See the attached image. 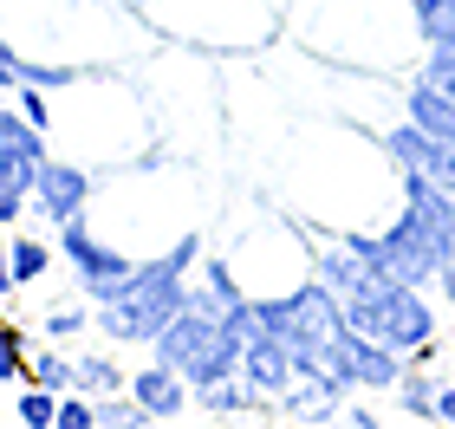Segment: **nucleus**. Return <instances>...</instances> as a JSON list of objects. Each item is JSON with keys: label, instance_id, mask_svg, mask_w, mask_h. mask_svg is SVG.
<instances>
[{"label": "nucleus", "instance_id": "a211bd4d", "mask_svg": "<svg viewBox=\"0 0 455 429\" xmlns=\"http://www.w3.org/2000/svg\"><path fill=\"white\" fill-rule=\"evenodd\" d=\"M46 143H0V182H7L13 195H27L33 202V189H39V170H46Z\"/></svg>", "mask_w": 455, "mask_h": 429}, {"label": "nucleus", "instance_id": "9d476101", "mask_svg": "<svg viewBox=\"0 0 455 429\" xmlns=\"http://www.w3.org/2000/svg\"><path fill=\"white\" fill-rule=\"evenodd\" d=\"M59 254L72 260V280H78V293H85L92 306H105L111 293H124V286H131V274H137V254L111 248V241L98 234L85 215L59 221Z\"/></svg>", "mask_w": 455, "mask_h": 429}, {"label": "nucleus", "instance_id": "72a5a7b5", "mask_svg": "<svg viewBox=\"0 0 455 429\" xmlns=\"http://www.w3.org/2000/svg\"><path fill=\"white\" fill-rule=\"evenodd\" d=\"M436 286H443V299H449V306H455V260H449V267H443V274H436Z\"/></svg>", "mask_w": 455, "mask_h": 429}, {"label": "nucleus", "instance_id": "393cba45", "mask_svg": "<svg viewBox=\"0 0 455 429\" xmlns=\"http://www.w3.org/2000/svg\"><path fill=\"white\" fill-rule=\"evenodd\" d=\"M417 78H423V85H436L443 98H455V46H423Z\"/></svg>", "mask_w": 455, "mask_h": 429}, {"label": "nucleus", "instance_id": "473e14b6", "mask_svg": "<svg viewBox=\"0 0 455 429\" xmlns=\"http://www.w3.org/2000/svg\"><path fill=\"white\" fill-rule=\"evenodd\" d=\"M345 423H358V429H378V417H371L364 403H345Z\"/></svg>", "mask_w": 455, "mask_h": 429}, {"label": "nucleus", "instance_id": "c756f323", "mask_svg": "<svg viewBox=\"0 0 455 429\" xmlns=\"http://www.w3.org/2000/svg\"><path fill=\"white\" fill-rule=\"evenodd\" d=\"M20 78H27V52H20L13 39H0V91H13Z\"/></svg>", "mask_w": 455, "mask_h": 429}, {"label": "nucleus", "instance_id": "7c9ffc66", "mask_svg": "<svg viewBox=\"0 0 455 429\" xmlns=\"http://www.w3.org/2000/svg\"><path fill=\"white\" fill-rule=\"evenodd\" d=\"M27 209H33V202H27V195H13L7 182H0V228H13V221L27 215Z\"/></svg>", "mask_w": 455, "mask_h": 429}, {"label": "nucleus", "instance_id": "1a4fd4ad", "mask_svg": "<svg viewBox=\"0 0 455 429\" xmlns=\"http://www.w3.org/2000/svg\"><path fill=\"white\" fill-rule=\"evenodd\" d=\"M345 319L358 325L364 338H378V345H390V352H403V358L436 352V306L423 299V286H410L397 274H378L371 286H358V293L345 299Z\"/></svg>", "mask_w": 455, "mask_h": 429}, {"label": "nucleus", "instance_id": "f8f14e48", "mask_svg": "<svg viewBox=\"0 0 455 429\" xmlns=\"http://www.w3.org/2000/svg\"><path fill=\"white\" fill-rule=\"evenodd\" d=\"M98 182H105V170H92V163H78V156H46V170H39V189H33V215L39 221H72V215H85L92 209V195H98Z\"/></svg>", "mask_w": 455, "mask_h": 429}, {"label": "nucleus", "instance_id": "0eeeda50", "mask_svg": "<svg viewBox=\"0 0 455 429\" xmlns=\"http://www.w3.org/2000/svg\"><path fill=\"white\" fill-rule=\"evenodd\" d=\"M221 254H228V267H235L247 299H286L319 274V234L260 189L241 202V221H228Z\"/></svg>", "mask_w": 455, "mask_h": 429}, {"label": "nucleus", "instance_id": "6ab92c4d", "mask_svg": "<svg viewBox=\"0 0 455 429\" xmlns=\"http://www.w3.org/2000/svg\"><path fill=\"white\" fill-rule=\"evenodd\" d=\"M98 325V306L92 299H59L39 313V338H52V345H72V338H85Z\"/></svg>", "mask_w": 455, "mask_h": 429}, {"label": "nucleus", "instance_id": "f704fd0d", "mask_svg": "<svg viewBox=\"0 0 455 429\" xmlns=\"http://www.w3.org/2000/svg\"><path fill=\"white\" fill-rule=\"evenodd\" d=\"M0 417H7V403H0Z\"/></svg>", "mask_w": 455, "mask_h": 429}, {"label": "nucleus", "instance_id": "39448f33", "mask_svg": "<svg viewBox=\"0 0 455 429\" xmlns=\"http://www.w3.org/2000/svg\"><path fill=\"white\" fill-rule=\"evenodd\" d=\"M137 78L150 91L163 156H189L215 163L228 137V85H221V52L209 46H182V39H156L137 59Z\"/></svg>", "mask_w": 455, "mask_h": 429}, {"label": "nucleus", "instance_id": "20e7f679", "mask_svg": "<svg viewBox=\"0 0 455 429\" xmlns=\"http://www.w3.org/2000/svg\"><path fill=\"white\" fill-rule=\"evenodd\" d=\"M0 39L66 66H131L156 46L131 0H0Z\"/></svg>", "mask_w": 455, "mask_h": 429}, {"label": "nucleus", "instance_id": "423d86ee", "mask_svg": "<svg viewBox=\"0 0 455 429\" xmlns=\"http://www.w3.org/2000/svg\"><path fill=\"white\" fill-rule=\"evenodd\" d=\"M280 33L332 66L364 72H403L410 46H423L410 0H280Z\"/></svg>", "mask_w": 455, "mask_h": 429}, {"label": "nucleus", "instance_id": "6e6552de", "mask_svg": "<svg viewBox=\"0 0 455 429\" xmlns=\"http://www.w3.org/2000/svg\"><path fill=\"white\" fill-rule=\"evenodd\" d=\"M131 13L156 39H182V46L209 52H267L280 39V0H131Z\"/></svg>", "mask_w": 455, "mask_h": 429}, {"label": "nucleus", "instance_id": "b1692460", "mask_svg": "<svg viewBox=\"0 0 455 429\" xmlns=\"http://www.w3.org/2000/svg\"><path fill=\"white\" fill-rule=\"evenodd\" d=\"M417 33H423V46H455V0H423Z\"/></svg>", "mask_w": 455, "mask_h": 429}, {"label": "nucleus", "instance_id": "4468645a", "mask_svg": "<svg viewBox=\"0 0 455 429\" xmlns=\"http://www.w3.org/2000/svg\"><path fill=\"white\" fill-rule=\"evenodd\" d=\"M241 377L254 384L260 397H274V403H280V397H286V391L299 384V358L286 352L280 338H267V332H247V352H241Z\"/></svg>", "mask_w": 455, "mask_h": 429}, {"label": "nucleus", "instance_id": "4be33fe9", "mask_svg": "<svg viewBox=\"0 0 455 429\" xmlns=\"http://www.w3.org/2000/svg\"><path fill=\"white\" fill-rule=\"evenodd\" d=\"M13 417L27 423V429H59V391H46V384H20V397H13Z\"/></svg>", "mask_w": 455, "mask_h": 429}, {"label": "nucleus", "instance_id": "aec40b11", "mask_svg": "<svg viewBox=\"0 0 455 429\" xmlns=\"http://www.w3.org/2000/svg\"><path fill=\"white\" fill-rule=\"evenodd\" d=\"M72 364H78V391H85V397L131 391V371H124L117 358H105V352H72Z\"/></svg>", "mask_w": 455, "mask_h": 429}, {"label": "nucleus", "instance_id": "412c9836", "mask_svg": "<svg viewBox=\"0 0 455 429\" xmlns=\"http://www.w3.org/2000/svg\"><path fill=\"white\" fill-rule=\"evenodd\" d=\"M436 403H443V377H429V371H403L397 377V410L403 417L436 423Z\"/></svg>", "mask_w": 455, "mask_h": 429}, {"label": "nucleus", "instance_id": "9b49d317", "mask_svg": "<svg viewBox=\"0 0 455 429\" xmlns=\"http://www.w3.org/2000/svg\"><path fill=\"white\" fill-rule=\"evenodd\" d=\"M319 364H325L332 377H345L351 391H397V377L410 371V358H403V352H390V345L364 338L351 319L339 325L332 338H325V358H319Z\"/></svg>", "mask_w": 455, "mask_h": 429}, {"label": "nucleus", "instance_id": "bb28decb", "mask_svg": "<svg viewBox=\"0 0 455 429\" xmlns=\"http://www.w3.org/2000/svg\"><path fill=\"white\" fill-rule=\"evenodd\" d=\"M0 143H46V150H52V137L39 131L20 105H7V98H0Z\"/></svg>", "mask_w": 455, "mask_h": 429}, {"label": "nucleus", "instance_id": "5701e85b", "mask_svg": "<svg viewBox=\"0 0 455 429\" xmlns=\"http://www.w3.org/2000/svg\"><path fill=\"white\" fill-rule=\"evenodd\" d=\"M46 267H52V248H46V241L13 234V280H20V286H39V280H46Z\"/></svg>", "mask_w": 455, "mask_h": 429}, {"label": "nucleus", "instance_id": "cd10ccee", "mask_svg": "<svg viewBox=\"0 0 455 429\" xmlns=\"http://www.w3.org/2000/svg\"><path fill=\"white\" fill-rule=\"evenodd\" d=\"M59 429H98V397L66 391V397H59Z\"/></svg>", "mask_w": 455, "mask_h": 429}, {"label": "nucleus", "instance_id": "c85d7f7f", "mask_svg": "<svg viewBox=\"0 0 455 429\" xmlns=\"http://www.w3.org/2000/svg\"><path fill=\"white\" fill-rule=\"evenodd\" d=\"M13 105L27 111L39 131H52V91H39V85H13Z\"/></svg>", "mask_w": 455, "mask_h": 429}, {"label": "nucleus", "instance_id": "ddd939ff", "mask_svg": "<svg viewBox=\"0 0 455 429\" xmlns=\"http://www.w3.org/2000/svg\"><path fill=\"white\" fill-rule=\"evenodd\" d=\"M378 241H384V267L397 274V280H410V286H429V280L449 267V254L436 248V234H429L410 209L390 215L384 228H378Z\"/></svg>", "mask_w": 455, "mask_h": 429}, {"label": "nucleus", "instance_id": "a878e982", "mask_svg": "<svg viewBox=\"0 0 455 429\" xmlns=\"http://www.w3.org/2000/svg\"><path fill=\"white\" fill-rule=\"evenodd\" d=\"M105 423H131V429H143V423H156V417L137 403V391H111V397H98V429H105Z\"/></svg>", "mask_w": 455, "mask_h": 429}, {"label": "nucleus", "instance_id": "f257e3e1", "mask_svg": "<svg viewBox=\"0 0 455 429\" xmlns=\"http://www.w3.org/2000/svg\"><path fill=\"white\" fill-rule=\"evenodd\" d=\"M254 170H260V195H274L313 234L319 228H384L403 209V170L384 150V137L351 124V117H332V111L293 117V131Z\"/></svg>", "mask_w": 455, "mask_h": 429}, {"label": "nucleus", "instance_id": "f03ea898", "mask_svg": "<svg viewBox=\"0 0 455 429\" xmlns=\"http://www.w3.org/2000/svg\"><path fill=\"white\" fill-rule=\"evenodd\" d=\"M209 215H215V176L209 163H189V156H150V163H131V170H105L85 209L92 228L137 260L170 254Z\"/></svg>", "mask_w": 455, "mask_h": 429}, {"label": "nucleus", "instance_id": "f3484780", "mask_svg": "<svg viewBox=\"0 0 455 429\" xmlns=\"http://www.w3.org/2000/svg\"><path fill=\"white\" fill-rule=\"evenodd\" d=\"M403 105H410V117L429 131V137H443V143H455V98H443L436 85H423L417 72L403 78Z\"/></svg>", "mask_w": 455, "mask_h": 429}, {"label": "nucleus", "instance_id": "2f4dec72", "mask_svg": "<svg viewBox=\"0 0 455 429\" xmlns=\"http://www.w3.org/2000/svg\"><path fill=\"white\" fill-rule=\"evenodd\" d=\"M436 423H449V429H455V377L443 384V403H436Z\"/></svg>", "mask_w": 455, "mask_h": 429}, {"label": "nucleus", "instance_id": "2eb2a0df", "mask_svg": "<svg viewBox=\"0 0 455 429\" xmlns=\"http://www.w3.org/2000/svg\"><path fill=\"white\" fill-rule=\"evenodd\" d=\"M403 209L423 221L429 234H436V248L455 260V189H443V182H429L423 170H403Z\"/></svg>", "mask_w": 455, "mask_h": 429}, {"label": "nucleus", "instance_id": "dca6fc26", "mask_svg": "<svg viewBox=\"0 0 455 429\" xmlns=\"http://www.w3.org/2000/svg\"><path fill=\"white\" fill-rule=\"evenodd\" d=\"M131 391H137V403L150 417H182V410H189V397H196V384L182 377L176 364L156 358V364H143V371H131Z\"/></svg>", "mask_w": 455, "mask_h": 429}, {"label": "nucleus", "instance_id": "7ed1b4c3", "mask_svg": "<svg viewBox=\"0 0 455 429\" xmlns=\"http://www.w3.org/2000/svg\"><path fill=\"white\" fill-rule=\"evenodd\" d=\"M52 150L78 156L92 170H131V163L163 156L150 91L131 66H92L78 85L52 91Z\"/></svg>", "mask_w": 455, "mask_h": 429}]
</instances>
